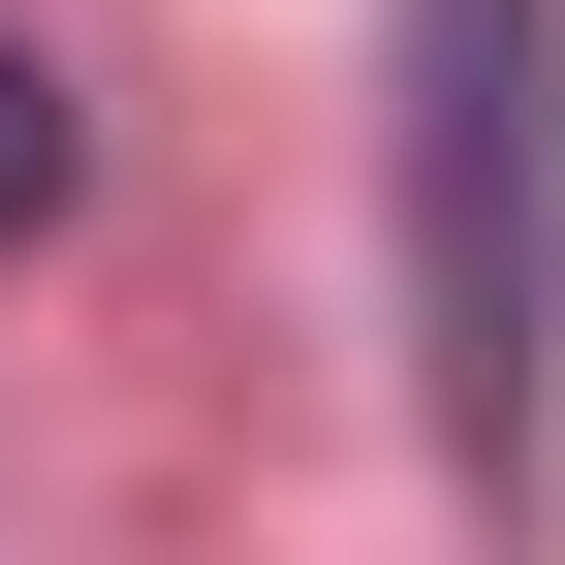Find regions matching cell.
I'll list each match as a JSON object with an SVG mask.
<instances>
[{"instance_id":"obj_1","label":"cell","mask_w":565,"mask_h":565,"mask_svg":"<svg viewBox=\"0 0 565 565\" xmlns=\"http://www.w3.org/2000/svg\"><path fill=\"white\" fill-rule=\"evenodd\" d=\"M534 345H565V0H408V377L471 503H534Z\"/></svg>"},{"instance_id":"obj_2","label":"cell","mask_w":565,"mask_h":565,"mask_svg":"<svg viewBox=\"0 0 565 565\" xmlns=\"http://www.w3.org/2000/svg\"><path fill=\"white\" fill-rule=\"evenodd\" d=\"M63 189H95V126H63V63H32V32H0V252H32V221H63Z\"/></svg>"}]
</instances>
